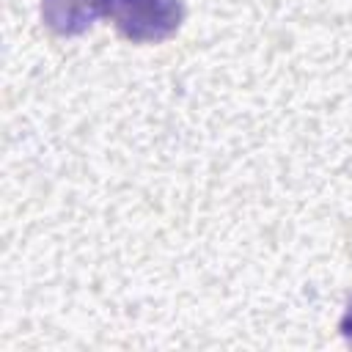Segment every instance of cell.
Returning a JSON list of instances; mask_svg holds the SVG:
<instances>
[{
  "label": "cell",
  "instance_id": "2",
  "mask_svg": "<svg viewBox=\"0 0 352 352\" xmlns=\"http://www.w3.org/2000/svg\"><path fill=\"white\" fill-rule=\"evenodd\" d=\"M116 0H41V19L55 36H80L113 11Z\"/></svg>",
  "mask_w": 352,
  "mask_h": 352
},
{
  "label": "cell",
  "instance_id": "3",
  "mask_svg": "<svg viewBox=\"0 0 352 352\" xmlns=\"http://www.w3.org/2000/svg\"><path fill=\"white\" fill-rule=\"evenodd\" d=\"M338 330H341L344 341L352 344V300H349V305H346V311H344V316H341V322H338Z\"/></svg>",
  "mask_w": 352,
  "mask_h": 352
},
{
  "label": "cell",
  "instance_id": "1",
  "mask_svg": "<svg viewBox=\"0 0 352 352\" xmlns=\"http://www.w3.org/2000/svg\"><path fill=\"white\" fill-rule=\"evenodd\" d=\"M116 30L135 44L170 38L184 22L182 0H116L110 11Z\"/></svg>",
  "mask_w": 352,
  "mask_h": 352
}]
</instances>
